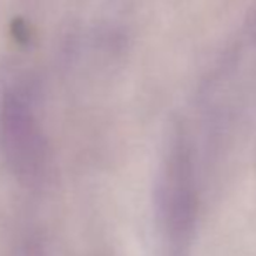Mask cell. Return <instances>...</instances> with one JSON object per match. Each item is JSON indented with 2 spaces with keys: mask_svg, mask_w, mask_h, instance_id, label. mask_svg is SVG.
I'll return each instance as SVG.
<instances>
[{
  "mask_svg": "<svg viewBox=\"0 0 256 256\" xmlns=\"http://www.w3.org/2000/svg\"><path fill=\"white\" fill-rule=\"evenodd\" d=\"M0 146L9 169L23 183H38L48 169V150L32 112L20 100L6 103L0 117Z\"/></svg>",
  "mask_w": 256,
  "mask_h": 256,
  "instance_id": "obj_1",
  "label": "cell"
}]
</instances>
